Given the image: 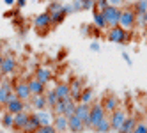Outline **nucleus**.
Returning a JSON list of instances; mask_svg holds the SVG:
<instances>
[{"mask_svg":"<svg viewBox=\"0 0 147 133\" xmlns=\"http://www.w3.org/2000/svg\"><path fill=\"white\" fill-rule=\"evenodd\" d=\"M107 39L115 45H126L131 39V34H129V30H124L122 27H113L107 30Z\"/></svg>","mask_w":147,"mask_h":133,"instance_id":"obj_1","label":"nucleus"},{"mask_svg":"<svg viewBox=\"0 0 147 133\" xmlns=\"http://www.w3.org/2000/svg\"><path fill=\"white\" fill-rule=\"evenodd\" d=\"M103 16H105V22H107V27H108V28L119 27V22H121V7L108 5V7L103 11Z\"/></svg>","mask_w":147,"mask_h":133,"instance_id":"obj_2","label":"nucleus"},{"mask_svg":"<svg viewBox=\"0 0 147 133\" xmlns=\"http://www.w3.org/2000/svg\"><path fill=\"white\" fill-rule=\"evenodd\" d=\"M136 25V14L131 7H124L121 9V22H119V27H122L124 30H131L133 27Z\"/></svg>","mask_w":147,"mask_h":133,"instance_id":"obj_3","label":"nucleus"},{"mask_svg":"<svg viewBox=\"0 0 147 133\" xmlns=\"http://www.w3.org/2000/svg\"><path fill=\"white\" fill-rule=\"evenodd\" d=\"M105 117H107V112H105L103 105L99 103V101L92 103V105H90V115H89V119H90V128L94 130Z\"/></svg>","mask_w":147,"mask_h":133,"instance_id":"obj_4","label":"nucleus"},{"mask_svg":"<svg viewBox=\"0 0 147 133\" xmlns=\"http://www.w3.org/2000/svg\"><path fill=\"white\" fill-rule=\"evenodd\" d=\"M13 92L22 99V101H30V98H32V94H30V90H28V84H27V80H14L13 82Z\"/></svg>","mask_w":147,"mask_h":133,"instance_id":"obj_5","label":"nucleus"},{"mask_svg":"<svg viewBox=\"0 0 147 133\" xmlns=\"http://www.w3.org/2000/svg\"><path fill=\"white\" fill-rule=\"evenodd\" d=\"M85 89V84H83V78H71L69 82V98H73L76 101V103H80V96H82V90Z\"/></svg>","mask_w":147,"mask_h":133,"instance_id":"obj_6","label":"nucleus"},{"mask_svg":"<svg viewBox=\"0 0 147 133\" xmlns=\"http://www.w3.org/2000/svg\"><path fill=\"white\" fill-rule=\"evenodd\" d=\"M126 117H128V114H126V110H124V108H117L115 112H112V114L108 115L112 130H113V131H119V130L122 128V124H124Z\"/></svg>","mask_w":147,"mask_h":133,"instance_id":"obj_7","label":"nucleus"},{"mask_svg":"<svg viewBox=\"0 0 147 133\" xmlns=\"http://www.w3.org/2000/svg\"><path fill=\"white\" fill-rule=\"evenodd\" d=\"M101 105H103V108H105L107 114H112V112H115L117 108H121V101H119V98L115 94H108V96L103 98Z\"/></svg>","mask_w":147,"mask_h":133,"instance_id":"obj_8","label":"nucleus"},{"mask_svg":"<svg viewBox=\"0 0 147 133\" xmlns=\"http://www.w3.org/2000/svg\"><path fill=\"white\" fill-rule=\"evenodd\" d=\"M34 27L39 30H48L51 27V16L50 13H41L34 18Z\"/></svg>","mask_w":147,"mask_h":133,"instance_id":"obj_9","label":"nucleus"},{"mask_svg":"<svg viewBox=\"0 0 147 133\" xmlns=\"http://www.w3.org/2000/svg\"><path fill=\"white\" fill-rule=\"evenodd\" d=\"M27 84H28V90H30V94H32V96L46 94V85H45V84H41V82L36 80L34 76H32V78H28V80H27Z\"/></svg>","mask_w":147,"mask_h":133,"instance_id":"obj_10","label":"nucleus"},{"mask_svg":"<svg viewBox=\"0 0 147 133\" xmlns=\"http://www.w3.org/2000/svg\"><path fill=\"white\" fill-rule=\"evenodd\" d=\"M14 69H16V59L13 55H4V62L0 66V73L4 76H7V75H11Z\"/></svg>","mask_w":147,"mask_h":133,"instance_id":"obj_11","label":"nucleus"},{"mask_svg":"<svg viewBox=\"0 0 147 133\" xmlns=\"http://www.w3.org/2000/svg\"><path fill=\"white\" fill-rule=\"evenodd\" d=\"M11 92H13V82L5 78L2 82V85H0V105H2V107L7 105V98H9Z\"/></svg>","mask_w":147,"mask_h":133,"instance_id":"obj_12","label":"nucleus"},{"mask_svg":"<svg viewBox=\"0 0 147 133\" xmlns=\"http://www.w3.org/2000/svg\"><path fill=\"white\" fill-rule=\"evenodd\" d=\"M41 128V121H39V117H37V114L34 112V114H30V117H28V122L23 126V133H36L37 130Z\"/></svg>","mask_w":147,"mask_h":133,"instance_id":"obj_13","label":"nucleus"},{"mask_svg":"<svg viewBox=\"0 0 147 133\" xmlns=\"http://www.w3.org/2000/svg\"><path fill=\"white\" fill-rule=\"evenodd\" d=\"M34 78L36 80H39L41 84H48V82L51 80V71L48 69V68H45V66H39V68H36L34 69Z\"/></svg>","mask_w":147,"mask_h":133,"instance_id":"obj_14","label":"nucleus"},{"mask_svg":"<svg viewBox=\"0 0 147 133\" xmlns=\"http://www.w3.org/2000/svg\"><path fill=\"white\" fill-rule=\"evenodd\" d=\"M30 105H32L34 110L41 112L48 108V101H46V94H39V96H32L30 98Z\"/></svg>","mask_w":147,"mask_h":133,"instance_id":"obj_15","label":"nucleus"},{"mask_svg":"<svg viewBox=\"0 0 147 133\" xmlns=\"http://www.w3.org/2000/svg\"><path fill=\"white\" fill-rule=\"evenodd\" d=\"M67 130L73 133H82V131H85V126H83L82 119H78L76 115H71L67 119Z\"/></svg>","mask_w":147,"mask_h":133,"instance_id":"obj_16","label":"nucleus"},{"mask_svg":"<svg viewBox=\"0 0 147 133\" xmlns=\"http://www.w3.org/2000/svg\"><path fill=\"white\" fill-rule=\"evenodd\" d=\"M25 110V101L22 99H14V101H9V103L5 105V112H9V114H20V112H23Z\"/></svg>","mask_w":147,"mask_h":133,"instance_id":"obj_17","label":"nucleus"},{"mask_svg":"<svg viewBox=\"0 0 147 133\" xmlns=\"http://www.w3.org/2000/svg\"><path fill=\"white\" fill-rule=\"evenodd\" d=\"M51 126L55 128L57 133L67 131V117H64V115H55L53 117V122H51Z\"/></svg>","mask_w":147,"mask_h":133,"instance_id":"obj_18","label":"nucleus"},{"mask_svg":"<svg viewBox=\"0 0 147 133\" xmlns=\"http://www.w3.org/2000/svg\"><path fill=\"white\" fill-rule=\"evenodd\" d=\"M28 117H30V114L28 112H20V114H16L14 115V124H13V128L14 130H23V126L28 122Z\"/></svg>","mask_w":147,"mask_h":133,"instance_id":"obj_19","label":"nucleus"},{"mask_svg":"<svg viewBox=\"0 0 147 133\" xmlns=\"http://www.w3.org/2000/svg\"><path fill=\"white\" fill-rule=\"evenodd\" d=\"M55 94L59 99H67L69 98V84H66V82H60V84H57L53 87Z\"/></svg>","mask_w":147,"mask_h":133,"instance_id":"obj_20","label":"nucleus"},{"mask_svg":"<svg viewBox=\"0 0 147 133\" xmlns=\"http://www.w3.org/2000/svg\"><path fill=\"white\" fill-rule=\"evenodd\" d=\"M136 117L135 115H128L126 117V121H124V124H122V128L119 130V133H133V130L136 128Z\"/></svg>","mask_w":147,"mask_h":133,"instance_id":"obj_21","label":"nucleus"},{"mask_svg":"<svg viewBox=\"0 0 147 133\" xmlns=\"http://www.w3.org/2000/svg\"><path fill=\"white\" fill-rule=\"evenodd\" d=\"M92 11H94V16H92V20H94V25H96L99 30L108 28V27H107V22H105V16H103V13H101V11H96V9H92Z\"/></svg>","mask_w":147,"mask_h":133,"instance_id":"obj_22","label":"nucleus"},{"mask_svg":"<svg viewBox=\"0 0 147 133\" xmlns=\"http://www.w3.org/2000/svg\"><path fill=\"white\" fill-rule=\"evenodd\" d=\"M39 121H41V126H50L51 122H53V114L51 112H45V110H41V112H36Z\"/></svg>","mask_w":147,"mask_h":133,"instance_id":"obj_23","label":"nucleus"},{"mask_svg":"<svg viewBox=\"0 0 147 133\" xmlns=\"http://www.w3.org/2000/svg\"><path fill=\"white\" fill-rule=\"evenodd\" d=\"M75 110H76V101L73 99V98H67L66 99V107H64V117H71V115H75Z\"/></svg>","mask_w":147,"mask_h":133,"instance_id":"obj_24","label":"nucleus"},{"mask_svg":"<svg viewBox=\"0 0 147 133\" xmlns=\"http://www.w3.org/2000/svg\"><path fill=\"white\" fill-rule=\"evenodd\" d=\"M133 11L136 16H144L147 13V0H136L133 4Z\"/></svg>","mask_w":147,"mask_h":133,"instance_id":"obj_25","label":"nucleus"},{"mask_svg":"<svg viewBox=\"0 0 147 133\" xmlns=\"http://www.w3.org/2000/svg\"><path fill=\"white\" fill-rule=\"evenodd\" d=\"M94 130H96V133H108V131H112V126H110V119H108V115L105 117V119H103V121H101V122H99V124L94 128Z\"/></svg>","mask_w":147,"mask_h":133,"instance_id":"obj_26","label":"nucleus"},{"mask_svg":"<svg viewBox=\"0 0 147 133\" xmlns=\"http://www.w3.org/2000/svg\"><path fill=\"white\" fill-rule=\"evenodd\" d=\"M92 98H94V90H92V87H85V89L82 90V96H80V103H89V105H90Z\"/></svg>","mask_w":147,"mask_h":133,"instance_id":"obj_27","label":"nucleus"},{"mask_svg":"<svg viewBox=\"0 0 147 133\" xmlns=\"http://www.w3.org/2000/svg\"><path fill=\"white\" fill-rule=\"evenodd\" d=\"M46 101H48V108L51 110L55 105H57V101H59V98H57V94H55V90L53 89H50V90H46Z\"/></svg>","mask_w":147,"mask_h":133,"instance_id":"obj_28","label":"nucleus"},{"mask_svg":"<svg viewBox=\"0 0 147 133\" xmlns=\"http://www.w3.org/2000/svg\"><path fill=\"white\" fill-rule=\"evenodd\" d=\"M50 16H51V25H53V27L60 25V23H62V22L66 20V14H64V11H57V13H51Z\"/></svg>","mask_w":147,"mask_h":133,"instance_id":"obj_29","label":"nucleus"},{"mask_svg":"<svg viewBox=\"0 0 147 133\" xmlns=\"http://www.w3.org/2000/svg\"><path fill=\"white\" fill-rule=\"evenodd\" d=\"M64 107H66V99H59L57 105L51 108L50 112L53 114V117H55V115H64Z\"/></svg>","mask_w":147,"mask_h":133,"instance_id":"obj_30","label":"nucleus"},{"mask_svg":"<svg viewBox=\"0 0 147 133\" xmlns=\"http://www.w3.org/2000/svg\"><path fill=\"white\" fill-rule=\"evenodd\" d=\"M0 122H2L4 128H13V124H14V115L9 114V112H5V114L2 115V119H0Z\"/></svg>","mask_w":147,"mask_h":133,"instance_id":"obj_31","label":"nucleus"},{"mask_svg":"<svg viewBox=\"0 0 147 133\" xmlns=\"http://www.w3.org/2000/svg\"><path fill=\"white\" fill-rule=\"evenodd\" d=\"M62 7H64V4L62 2H57V0H53V2H50L48 4V9H46V13H57V11H62Z\"/></svg>","mask_w":147,"mask_h":133,"instance_id":"obj_32","label":"nucleus"},{"mask_svg":"<svg viewBox=\"0 0 147 133\" xmlns=\"http://www.w3.org/2000/svg\"><path fill=\"white\" fill-rule=\"evenodd\" d=\"M110 5V2L108 0H96V4H94V9H96V11H105V9H107Z\"/></svg>","mask_w":147,"mask_h":133,"instance_id":"obj_33","label":"nucleus"},{"mask_svg":"<svg viewBox=\"0 0 147 133\" xmlns=\"http://www.w3.org/2000/svg\"><path fill=\"white\" fill-rule=\"evenodd\" d=\"M133 133H147V121H138Z\"/></svg>","mask_w":147,"mask_h":133,"instance_id":"obj_34","label":"nucleus"},{"mask_svg":"<svg viewBox=\"0 0 147 133\" xmlns=\"http://www.w3.org/2000/svg\"><path fill=\"white\" fill-rule=\"evenodd\" d=\"M94 4H96V0H82L83 11H89V9H94Z\"/></svg>","mask_w":147,"mask_h":133,"instance_id":"obj_35","label":"nucleus"},{"mask_svg":"<svg viewBox=\"0 0 147 133\" xmlns=\"http://www.w3.org/2000/svg\"><path fill=\"white\" fill-rule=\"evenodd\" d=\"M36 133H57V131H55V128H53V126L50 124V126H41Z\"/></svg>","mask_w":147,"mask_h":133,"instance_id":"obj_36","label":"nucleus"},{"mask_svg":"<svg viewBox=\"0 0 147 133\" xmlns=\"http://www.w3.org/2000/svg\"><path fill=\"white\" fill-rule=\"evenodd\" d=\"M73 11L75 13H80V11H83V5H82V0H73Z\"/></svg>","mask_w":147,"mask_h":133,"instance_id":"obj_37","label":"nucleus"},{"mask_svg":"<svg viewBox=\"0 0 147 133\" xmlns=\"http://www.w3.org/2000/svg\"><path fill=\"white\" fill-rule=\"evenodd\" d=\"M62 11H64V14L66 16H69V14H73L75 11H73V5L71 4H64V7H62Z\"/></svg>","mask_w":147,"mask_h":133,"instance_id":"obj_38","label":"nucleus"},{"mask_svg":"<svg viewBox=\"0 0 147 133\" xmlns=\"http://www.w3.org/2000/svg\"><path fill=\"white\" fill-rule=\"evenodd\" d=\"M16 14H20V9H18V7H16V9H13V11H7L4 16H5V18H13V16H16Z\"/></svg>","mask_w":147,"mask_h":133,"instance_id":"obj_39","label":"nucleus"},{"mask_svg":"<svg viewBox=\"0 0 147 133\" xmlns=\"http://www.w3.org/2000/svg\"><path fill=\"white\" fill-rule=\"evenodd\" d=\"M90 34L98 37V36H101V30H99V28H98L96 25H90Z\"/></svg>","mask_w":147,"mask_h":133,"instance_id":"obj_40","label":"nucleus"},{"mask_svg":"<svg viewBox=\"0 0 147 133\" xmlns=\"http://www.w3.org/2000/svg\"><path fill=\"white\" fill-rule=\"evenodd\" d=\"M122 59H124V62L128 64V66H133V60H131V57L126 53V52H122Z\"/></svg>","mask_w":147,"mask_h":133,"instance_id":"obj_41","label":"nucleus"},{"mask_svg":"<svg viewBox=\"0 0 147 133\" xmlns=\"http://www.w3.org/2000/svg\"><path fill=\"white\" fill-rule=\"evenodd\" d=\"M82 34H83V36L90 34V25H82Z\"/></svg>","mask_w":147,"mask_h":133,"instance_id":"obj_42","label":"nucleus"},{"mask_svg":"<svg viewBox=\"0 0 147 133\" xmlns=\"http://www.w3.org/2000/svg\"><path fill=\"white\" fill-rule=\"evenodd\" d=\"M27 5V0H16V7L18 9H23Z\"/></svg>","mask_w":147,"mask_h":133,"instance_id":"obj_43","label":"nucleus"},{"mask_svg":"<svg viewBox=\"0 0 147 133\" xmlns=\"http://www.w3.org/2000/svg\"><path fill=\"white\" fill-rule=\"evenodd\" d=\"M136 23H138L140 27H147V25H145V20H144V16H136Z\"/></svg>","mask_w":147,"mask_h":133,"instance_id":"obj_44","label":"nucleus"},{"mask_svg":"<svg viewBox=\"0 0 147 133\" xmlns=\"http://www.w3.org/2000/svg\"><path fill=\"white\" fill-rule=\"evenodd\" d=\"M108 2H110V5H113V7H119L124 0H108Z\"/></svg>","mask_w":147,"mask_h":133,"instance_id":"obj_45","label":"nucleus"},{"mask_svg":"<svg viewBox=\"0 0 147 133\" xmlns=\"http://www.w3.org/2000/svg\"><path fill=\"white\" fill-rule=\"evenodd\" d=\"M90 50H92V52H99V43H96V41L90 43Z\"/></svg>","mask_w":147,"mask_h":133,"instance_id":"obj_46","label":"nucleus"},{"mask_svg":"<svg viewBox=\"0 0 147 133\" xmlns=\"http://www.w3.org/2000/svg\"><path fill=\"white\" fill-rule=\"evenodd\" d=\"M4 2H5V5L11 7V5H14V4H16V0H4Z\"/></svg>","mask_w":147,"mask_h":133,"instance_id":"obj_47","label":"nucleus"},{"mask_svg":"<svg viewBox=\"0 0 147 133\" xmlns=\"http://www.w3.org/2000/svg\"><path fill=\"white\" fill-rule=\"evenodd\" d=\"M4 80H5V76H4L2 73H0V85H2V82H4Z\"/></svg>","mask_w":147,"mask_h":133,"instance_id":"obj_48","label":"nucleus"},{"mask_svg":"<svg viewBox=\"0 0 147 133\" xmlns=\"http://www.w3.org/2000/svg\"><path fill=\"white\" fill-rule=\"evenodd\" d=\"M2 62H4V55L0 53V66H2Z\"/></svg>","mask_w":147,"mask_h":133,"instance_id":"obj_49","label":"nucleus"},{"mask_svg":"<svg viewBox=\"0 0 147 133\" xmlns=\"http://www.w3.org/2000/svg\"><path fill=\"white\" fill-rule=\"evenodd\" d=\"M144 20H145V25H147V13L144 14Z\"/></svg>","mask_w":147,"mask_h":133,"instance_id":"obj_50","label":"nucleus"},{"mask_svg":"<svg viewBox=\"0 0 147 133\" xmlns=\"http://www.w3.org/2000/svg\"><path fill=\"white\" fill-rule=\"evenodd\" d=\"M50 2H53V0H50Z\"/></svg>","mask_w":147,"mask_h":133,"instance_id":"obj_51","label":"nucleus"}]
</instances>
